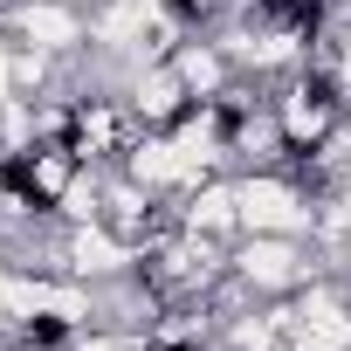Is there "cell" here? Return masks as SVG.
Returning a JSON list of instances; mask_svg holds the SVG:
<instances>
[{"label":"cell","mask_w":351,"mask_h":351,"mask_svg":"<svg viewBox=\"0 0 351 351\" xmlns=\"http://www.w3.org/2000/svg\"><path fill=\"white\" fill-rule=\"evenodd\" d=\"M269 110H276V131H282V165L324 152V145L344 131V117H351L344 97H337V83H330V69H317V62L276 76V83H269Z\"/></svg>","instance_id":"cell-1"},{"label":"cell","mask_w":351,"mask_h":351,"mask_svg":"<svg viewBox=\"0 0 351 351\" xmlns=\"http://www.w3.org/2000/svg\"><path fill=\"white\" fill-rule=\"evenodd\" d=\"M324 276V255L303 234H234V282L255 303H289Z\"/></svg>","instance_id":"cell-2"},{"label":"cell","mask_w":351,"mask_h":351,"mask_svg":"<svg viewBox=\"0 0 351 351\" xmlns=\"http://www.w3.org/2000/svg\"><path fill=\"white\" fill-rule=\"evenodd\" d=\"M234 193H241V234H303L317 228V193H303L282 165H262V172H234Z\"/></svg>","instance_id":"cell-3"},{"label":"cell","mask_w":351,"mask_h":351,"mask_svg":"<svg viewBox=\"0 0 351 351\" xmlns=\"http://www.w3.org/2000/svg\"><path fill=\"white\" fill-rule=\"evenodd\" d=\"M124 97H131V110H138V124L145 131H172L200 97L186 90V76L172 69V56H152V62H138L131 76H124Z\"/></svg>","instance_id":"cell-4"}]
</instances>
